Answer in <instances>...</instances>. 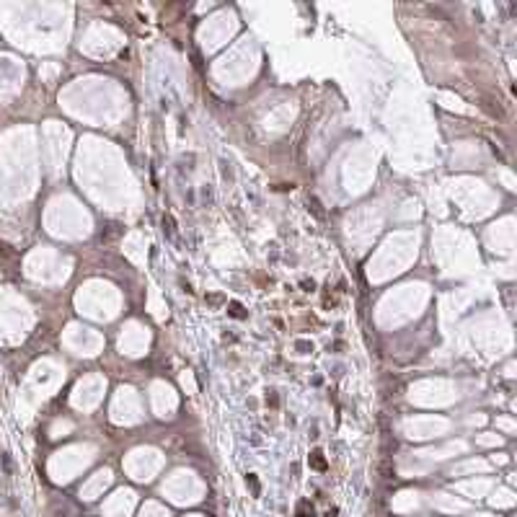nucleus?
<instances>
[{"label": "nucleus", "instance_id": "1", "mask_svg": "<svg viewBox=\"0 0 517 517\" xmlns=\"http://www.w3.org/2000/svg\"><path fill=\"white\" fill-rule=\"evenodd\" d=\"M311 466H313L315 471H326V458H323L321 450H313V452H311Z\"/></svg>", "mask_w": 517, "mask_h": 517}, {"label": "nucleus", "instance_id": "2", "mask_svg": "<svg viewBox=\"0 0 517 517\" xmlns=\"http://www.w3.org/2000/svg\"><path fill=\"white\" fill-rule=\"evenodd\" d=\"M230 313L235 315V318H243V308L238 303H230Z\"/></svg>", "mask_w": 517, "mask_h": 517}]
</instances>
